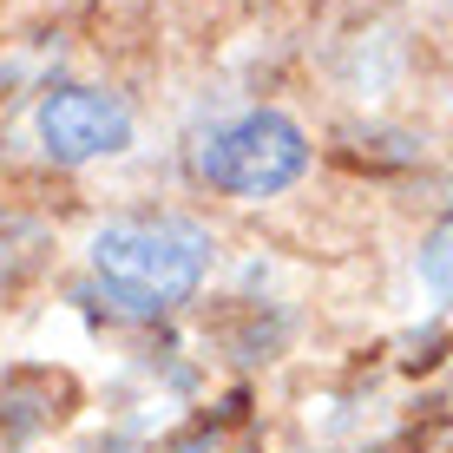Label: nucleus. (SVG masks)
Segmentation results:
<instances>
[{
    "mask_svg": "<svg viewBox=\"0 0 453 453\" xmlns=\"http://www.w3.org/2000/svg\"><path fill=\"white\" fill-rule=\"evenodd\" d=\"M92 263L132 303H178L204 276V237L191 224H112L92 243Z\"/></svg>",
    "mask_w": 453,
    "mask_h": 453,
    "instance_id": "obj_1",
    "label": "nucleus"
},
{
    "mask_svg": "<svg viewBox=\"0 0 453 453\" xmlns=\"http://www.w3.org/2000/svg\"><path fill=\"white\" fill-rule=\"evenodd\" d=\"M296 171H303V138L276 112H257V119L230 125V132H217L204 151V178L237 191V197H263L276 184H289Z\"/></svg>",
    "mask_w": 453,
    "mask_h": 453,
    "instance_id": "obj_2",
    "label": "nucleus"
},
{
    "mask_svg": "<svg viewBox=\"0 0 453 453\" xmlns=\"http://www.w3.org/2000/svg\"><path fill=\"white\" fill-rule=\"evenodd\" d=\"M40 132L46 145L59 151V158H99V151L125 145V112L112 99H99V92H53V99L40 105Z\"/></svg>",
    "mask_w": 453,
    "mask_h": 453,
    "instance_id": "obj_3",
    "label": "nucleus"
}]
</instances>
